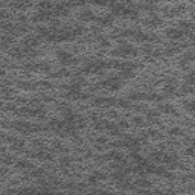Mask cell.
I'll return each mask as SVG.
<instances>
[{
  "mask_svg": "<svg viewBox=\"0 0 195 195\" xmlns=\"http://www.w3.org/2000/svg\"><path fill=\"white\" fill-rule=\"evenodd\" d=\"M166 35H168L169 38L177 40V38H181L183 35H184V32H183L181 29H175V28H172V29H168V31H166Z\"/></svg>",
  "mask_w": 195,
  "mask_h": 195,
  "instance_id": "obj_2",
  "label": "cell"
},
{
  "mask_svg": "<svg viewBox=\"0 0 195 195\" xmlns=\"http://www.w3.org/2000/svg\"><path fill=\"white\" fill-rule=\"evenodd\" d=\"M122 76L123 78H131L133 76V70L131 69H123L122 70Z\"/></svg>",
  "mask_w": 195,
  "mask_h": 195,
  "instance_id": "obj_11",
  "label": "cell"
},
{
  "mask_svg": "<svg viewBox=\"0 0 195 195\" xmlns=\"http://www.w3.org/2000/svg\"><path fill=\"white\" fill-rule=\"evenodd\" d=\"M186 154H189V156H195V146H189L188 149H186Z\"/></svg>",
  "mask_w": 195,
  "mask_h": 195,
  "instance_id": "obj_13",
  "label": "cell"
},
{
  "mask_svg": "<svg viewBox=\"0 0 195 195\" xmlns=\"http://www.w3.org/2000/svg\"><path fill=\"white\" fill-rule=\"evenodd\" d=\"M163 92H165V95H174L175 93V87L172 84H168V85L163 87Z\"/></svg>",
  "mask_w": 195,
  "mask_h": 195,
  "instance_id": "obj_6",
  "label": "cell"
},
{
  "mask_svg": "<svg viewBox=\"0 0 195 195\" xmlns=\"http://www.w3.org/2000/svg\"><path fill=\"white\" fill-rule=\"evenodd\" d=\"M41 195H54V194H52V192H43Z\"/></svg>",
  "mask_w": 195,
  "mask_h": 195,
  "instance_id": "obj_22",
  "label": "cell"
},
{
  "mask_svg": "<svg viewBox=\"0 0 195 195\" xmlns=\"http://www.w3.org/2000/svg\"><path fill=\"white\" fill-rule=\"evenodd\" d=\"M186 84L188 85H195V72H191L186 75Z\"/></svg>",
  "mask_w": 195,
  "mask_h": 195,
  "instance_id": "obj_4",
  "label": "cell"
},
{
  "mask_svg": "<svg viewBox=\"0 0 195 195\" xmlns=\"http://www.w3.org/2000/svg\"><path fill=\"white\" fill-rule=\"evenodd\" d=\"M191 28H192V26H191L189 22H180V28H179V29H181L183 32L188 31V29H191Z\"/></svg>",
  "mask_w": 195,
  "mask_h": 195,
  "instance_id": "obj_8",
  "label": "cell"
},
{
  "mask_svg": "<svg viewBox=\"0 0 195 195\" xmlns=\"http://www.w3.org/2000/svg\"><path fill=\"white\" fill-rule=\"evenodd\" d=\"M154 195H165V194H163L162 191H156V192H154Z\"/></svg>",
  "mask_w": 195,
  "mask_h": 195,
  "instance_id": "obj_21",
  "label": "cell"
},
{
  "mask_svg": "<svg viewBox=\"0 0 195 195\" xmlns=\"http://www.w3.org/2000/svg\"><path fill=\"white\" fill-rule=\"evenodd\" d=\"M134 122H136V123H142V119H140V118H134Z\"/></svg>",
  "mask_w": 195,
  "mask_h": 195,
  "instance_id": "obj_20",
  "label": "cell"
},
{
  "mask_svg": "<svg viewBox=\"0 0 195 195\" xmlns=\"http://www.w3.org/2000/svg\"><path fill=\"white\" fill-rule=\"evenodd\" d=\"M93 177H95L96 180H102V179H105V175H104V174H101V172H95V175H93Z\"/></svg>",
  "mask_w": 195,
  "mask_h": 195,
  "instance_id": "obj_15",
  "label": "cell"
},
{
  "mask_svg": "<svg viewBox=\"0 0 195 195\" xmlns=\"http://www.w3.org/2000/svg\"><path fill=\"white\" fill-rule=\"evenodd\" d=\"M186 110H189L191 113H195V99L191 102H186Z\"/></svg>",
  "mask_w": 195,
  "mask_h": 195,
  "instance_id": "obj_10",
  "label": "cell"
},
{
  "mask_svg": "<svg viewBox=\"0 0 195 195\" xmlns=\"http://www.w3.org/2000/svg\"><path fill=\"white\" fill-rule=\"evenodd\" d=\"M158 108H160L163 113H175V111H174V108L171 107V105H160Z\"/></svg>",
  "mask_w": 195,
  "mask_h": 195,
  "instance_id": "obj_9",
  "label": "cell"
},
{
  "mask_svg": "<svg viewBox=\"0 0 195 195\" xmlns=\"http://www.w3.org/2000/svg\"><path fill=\"white\" fill-rule=\"evenodd\" d=\"M116 54H119V55H133V54H136L134 52V49H133L131 46H123V47H120Z\"/></svg>",
  "mask_w": 195,
  "mask_h": 195,
  "instance_id": "obj_3",
  "label": "cell"
},
{
  "mask_svg": "<svg viewBox=\"0 0 195 195\" xmlns=\"http://www.w3.org/2000/svg\"><path fill=\"white\" fill-rule=\"evenodd\" d=\"M169 133H171V134H179L180 130H179V128H171V130H169Z\"/></svg>",
  "mask_w": 195,
  "mask_h": 195,
  "instance_id": "obj_19",
  "label": "cell"
},
{
  "mask_svg": "<svg viewBox=\"0 0 195 195\" xmlns=\"http://www.w3.org/2000/svg\"><path fill=\"white\" fill-rule=\"evenodd\" d=\"M145 95H142V93H131L130 95V99H140V98H143Z\"/></svg>",
  "mask_w": 195,
  "mask_h": 195,
  "instance_id": "obj_12",
  "label": "cell"
},
{
  "mask_svg": "<svg viewBox=\"0 0 195 195\" xmlns=\"http://www.w3.org/2000/svg\"><path fill=\"white\" fill-rule=\"evenodd\" d=\"M149 99H151V101H160L162 98L158 96V95H151V98H149Z\"/></svg>",
  "mask_w": 195,
  "mask_h": 195,
  "instance_id": "obj_18",
  "label": "cell"
},
{
  "mask_svg": "<svg viewBox=\"0 0 195 195\" xmlns=\"http://www.w3.org/2000/svg\"><path fill=\"white\" fill-rule=\"evenodd\" d=\"M17 166H20V168H29L31 165L28 162H19V163H17Z\"/></svg>",
  "mask_w": 195,
  "mask_h": 195,
  "instance_id": "obj_16",
  "label": "cell"
},
{
  "mask_svg": "<svg viewBox=\"0 0 195 195\" xmlns=\"http://www.w3.org/2000/svg\"><path fill=\"white\" fill-rule=\"evenodd\" d=\"M181 93H183V95L194 93V87H192V85H188V84H186V85H183V87H181Z\"/></svg>",
  "mask_w": 195,
  "mask_h": 195,
  "instance_id": "obj_7",
  "label": "cell"
},
{
  "mask_svg": "<svg viewBox=\"0 0 195 195\" xmlns=\"http://www.w3.org/2000/svg\"><path fill=\"white\" fill-rule=\"evenodd\" d=\"M81 20H85V22H90V20H95V14L87 11V12H82L81 14Z\"/></svg>",
  "mask_w": 195,
  "mask_h": 195,
  "instance_id": "obj_5",
  "label": "cell"
},
{
  "mask_svg": "<svg viewBox=\"0 0 195 195\" xmlns=\"http://www.w3.org/2000/svg\"><path fill=\"white\" fill-rule=\"evenodd\" d=\"M113 195H116V194H113Z\"/></svg>",
  "mask_w": 195,
  "mask_h": 195,
  "instance_id": "obj_23",
  "label": "cell"
},
{
  "mask_svg": "<svg viewBox=\"0 0 195 195\" xmlns=\"http://www.w3.org/2000/svg\"><path fill=\"white\" fill-rule=\"evenodd\" d=\"M118 104L120 105V107H130V102H128V101H125V99H120V101H118Z\"/></svg>",
  "mask_w": 195,
  "mask_h": 195,
  "instance_id": "obj_14",
  "label": "cell"
},
{
  "mask_svg": "<svg viewBox=\"0 0 195 195\" xmlns=\"http://www.w3.org/2000/svg\"><path fill=\"white\" fill-rule=\"evenodd\" d=\"M139 184L143 186V188H145V186L148 188V186H149V181H148V180H139Z\"/></svg>",
  "mask_w": 195,
  "mask_h": 195,
  "instance_id": "obj_17",
  "label": "cell"
},
{
  "mask_svg": "<svg viewBox=\"0 0 195 195\" xmlns=\"http://www.w3.org/2000/svg\"><path fill=\"white\" fill-rule=\"evenodd\" d=\"M57 58H58L63 64H67V63H70V61H72V57H70V54H69V52H66V50H58V52H57Z\"/></svg>",
  "mask_w": 195,
  "mask_h": 195,
  "instance_id": "obj_1",
  "label": "cell"
}]
</instances>
